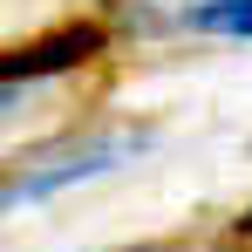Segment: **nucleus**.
<instances>
[{"label":"nucleus","mask_w":252,"mask_h":252,"mask_svg":"<svg viewBox=\"0 0 252 252\" xmlns=\"http://www.w3.org/2000/svg\"><path fill=\"white\" fill-rule=\"evenodd\" d=\"M109 48V28H95V21H75V28H55L41 41L28 48H7L0 55V89H21V82H48V75H68V68H82Z\"/></svg>","instance_id":"f03ea898"},{"label":"nucleus","mask_w":252,"mask_h":252,"mask_svg":"<svg viewBox=\"0 0 252 252\" xmlns=\"http://www.w3.org/2000/svg\"><path fill=\"white\" fill-rule=\"evenodd\" d=\"M184 28L218 34V41H252V0H191Z\"/></svg>","instance_id":"7ed1b4c3"},{"label":"nucleus","mask_w":252,"mask_h":252,"mask_svg":"<svg viewBox=\"0 0 252 252\" xmlns=\"http://www.w3.org/2000/svg\"><path fill=\"white\" fill-rule=\"evenodd\" d=\"M0 109H14V89H0Z\"/></svg>","instance_id":"39448f33"},{"label":"nucleus","mask_w":252,"mask_h":252,"mask_svg":"<svg viewBox=\"0 0 252 252\" xmlns=\"http://www.w3.org/2000/svg\"><path fill=\"white\" fill-rule=\"evenodd\" d=\"M143 150H150V129H89V136H55V143H41V150L14 157V170L0 177V211L41 205V198H55V191H68V184H89V177H102V170L143 157Z\"/></svg>","instance_id":"f257e3e1"},{"label":"nucleus","mask_w":252,"mask_h":252,"mask_svg":"<svg viewBox=\"0 0 252 252\" xmlns=\"http://www.w3.org/2000/svg\"><path fill=\"white\" fill-rule=\"evenodd\" d=\"M232 232H239V239H252V205L239 211V225H232Z\"/></svg>","instance_id":"20e7f679"},{"label":"nucleus","mask_w":252,"mask_h":252,"mask_svg":"<svg viewBox=\"0 0 252 252\" xmlns=\"http://www.w3.org/2000/svg\"><path fill=\"white\" fill-rule=\"evenodd\" d=\"M129 252H157V246H129Z\"/></svg>","instance_id":"423d86ee"}]
</instances>
